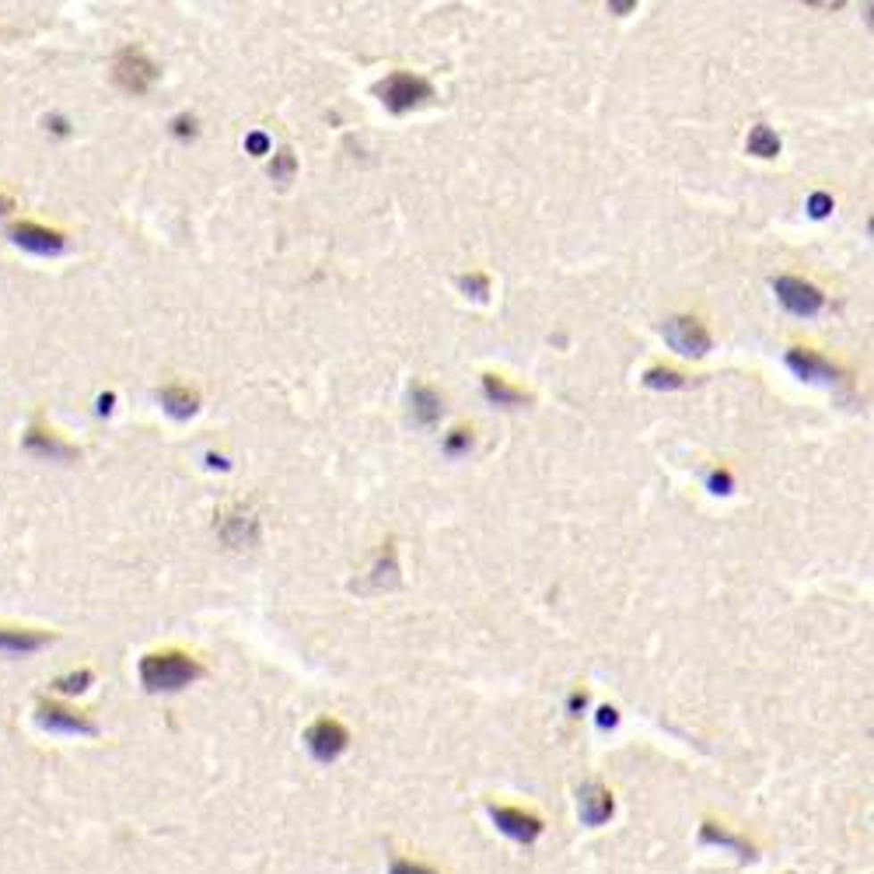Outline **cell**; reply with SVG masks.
<instances>
[{"instance_id": "18", "label": "cell", "mask_w": 874, "mask_h": 874, "mask_svg": "<svg viewBox=\"0 0 874 874\" xmlns=\"http://www.w3.org/2000/svg\"><path fill=\"white\" fill-rule=\"evenodd\" d=\"M399 581V567H395V549H392V542H385V549L378 553L375 567H371V578H368V587H392V584Z\"/></svg>"}, {"instance_id": "10", "label": "cell", "mask_w": 874, "mask_h": 874, "mask_svg": "<svg viewBox=\"0 0 874 874\" xmlns=\"http://www.w3.org/2000/svg\"><path fill=\"white\" fill-rule=\"evenodd\" d=\"M11 242L29 252H39V255H49V252L63 249V235L53 231V228H42V224H36V221H21V224H14V228H11Z\"/></svg>"}, {"instance_id": "4", "label": "cell", "mask_w": 874, "mask_h": 874, "mask_svg": "<svg viewBox=\"0 0 874 874\" xmlns=\"http://www.w3.org/2000/svg\"><path fill=\"white\" fill-rule=\"evenodd\" d=\"M773 291L780 297V304L791 312V315H801V319H812L822 312L826 304V294L819 291L815 284L801 280V277H777L773 280Z\"/></svg>"}, {"instance_id": "23", "label": "cell", "mask_w": 874, "mask_h": 874, "mask_svg": "<svg viewBox=\"0 0 874 874\" xmlns=\"http://www.w3.org/2000/svg\"><path fill=\"white\" fill-rule=\"evenodd\" d=\"M60 693H84L87 686H91V671H74V675H63V678H56L53 682Z\"/></svg>"}, {"instance_id": "29", "label": "cell", "mask_w": 874, "mask_h": 874, "mask_svg": "<svg viewBox=\"0 0 874 874\" xmlns=\"http://www.w3.org/2000/svg\"><path fill=\"white\" fill-rule=\"evenodd\" d=\"M246 147H249L252 154H266V151H270V140H266L262 133H252L249 140H246Z\"/></svg>"}, {"instance_id": "1", "label": "cell", "mask_w": 874, "mask_h": 874, "mask_svg": "<svg viewBox=\"0 0 874 874\" xmlns=\"http://www.w3.org/2000/svg\"><path fill=\"white\" fill-rule=\"evenodd\" d=\"M204 675V665L182 651H158L140 662V682L151 693H179Z\"/></svg>"}, {"instance_id": "6", "label": "cell", "mask_w": 874, "mask_h": 874, "mask_svg": "<svg viewBox=\"0 0 874 874\" xmlns=\"http://www.w3.org/2000/svg\"><path fill=\"white\" fill-rule=\"evenodd\" d=\"M665 339L686 357H703L710 354V333L707 326L693 315H675L665 322Z\"/></svg>"}, {"instance_id": "32", "label": "cell", "mask_w": 874, "mask_h": 874, "mask_svg": "<svg viewBox=\"0 0 874 874\" xmlns=\"http://www.w3.org/2000/svg\"><path fill=\"white\" fill-rule=\"evenodd\" d=\"M584 703H587V696H584V693H574V696H570V703H567V710H570V713H581Z\"/></svg>"}, {"instance_id": "14", "label": "cell", "mask_w": 874, "mask_h": 874, "mask_svg": "<svg viewBox=\"0 0 874 874\" xmlns=\"http://www.w3.org/2000/svg\"><path fill=\"white\" fill-rule=\"evenodd\" d=\"M221 536L228 545H246V542L259 539V525L252 514H242V511H228L221 514Z\"/></svg>"}, {"instance_id": "12", "label": "cell", "mask_w": 874, "mask_h": 874, "mask_svg": "<svg viewBox=\"0 0 874 874\" xmlns=\"http://www.w3.org/2000/svg\"><path fill=\"white\" fill-rule=\"evenodd\" d=\"M700 843L703 846H720V850H731L735 857H742V861H755L759 853H755V846H752L745 836L738 833H728L724 826H717V822H703L700 826Z\"/></svg>"}, {"instance_id": "22", "label": "cell", "mask_w": 874, "mask_h": 874, "mask_svg": "<svg viewBox=\"0 0 874 874\" xmlns=\"http://www.w3.org/2000/svg\"><path fill=\"white\" fill-rule=\"evenodd\" d=\"M458 287L465 294H472L476 301H487V294H490V280L483 277V273H469V277H462L458 280Z\"/></svg>"}, {"instance_id": "30", "label": "cell", "mask_w": 874, "mask_h": 874, "mask_svg": "<svg viewBox=\"0 0 874 874\" xmlns=\"http://www.w3.org/2000/svg\"><path fill=\"white\" fill-rule=\"evenodd\" d=\"M175 133H179V137H186V133L193 137V133H196V120H193V116H179V120H175Z\"/></svg>"}, {"instance_id": "8", "label": "cell", "mask_w": 874, "mask_h": 874, "mask_svg": "<svg viewBox=\"0 0 874 874\" xmlns=\"http://www.w3.org/2000/svg\"><path fill=\"white\" fill-rule=\"evenodd\" d=\"M36 720L46 731H60V735H95L98 731L91 717H84L71 707H60V703H39Z\"/></svg>"}, {"instance_id": "25", "label": "cell", "mask_w": 874, "mask_h": 874, "mask_svg": "<svg viewBox=\"0 0 874 874\" xmlns=\"http://www.w3.org/2000/svg\"><path fill=\"white\" fill-rule=\"evenodd\" d=\"M469 445H472V434L458 427V430H452V434H448V441H445V452H448V455H462V452H465Z\"/></svg>"}, {"instance_id": "24", "label": "cell", "mask_w": 874, "mask_h": 874, "mask_svg": "<svg viewBox=\"0 0 874 874\" xmlns=\"http://www.w3.org/2000/svg\"><path fill=\"white\" fill-rule=\"evenodd\" d=\"M270 175H273L277 182H287V179H291V175H294V154H291V151H280V154L273 158Z\"/></svg>"}, {"instance_id": "26", "label": "cell", "mask_w": 874, "mask_h": 874, "mask_svg": "<svg viewBox=\"0 0 874 874\" xmlns=\"http://www.w3.org/2000/svg\"><path fill=\"white\" fill-rule=\"evenodd\" d=\"M710 490L713 494H731V472H724V469L710 472Z\"/></svg>"}, {"instance_id": "33", "label": "cell", "mask_w": 874, "mask_h": 874, "mask_svg": "<svg viewBox=\"0 0 874 874\" xmlns=\"http://www.w3.org/2000/svg\"><path fill=\"white\" fill-rule=\"evenodd\" d=\"M7 207H11V200H7V196H0V213H4Z\"/></svg>"}, {"instance_id": "21", "label": "cell", "mask_w": 874, "mask_h": 874, "mask_svg": "<svg viewBox=\"0 0 874 874\" xmlns=\"http://www.w3.org/2000/svg\"><path fill=\"white\" fill-rule=\"evenodd\" d=\"M644 385H647V388H682V385H686V375H678L675 368H662V364H658V368H647V371H644Z\"/></svg>"}, {"instance_id": "19", "label": "cell", "mask_w": 874, "mask_h": 874, "mask_svg": "<svg viewBox=\"0 0 874 874\" xmlns=\"http://www.w3.org/2000/svg\"><path fill=\"white\" fill-rule=\"evenodd\" d=\"M25 445H29L32 452L49 455V458H71V455H74V448H71V445H63L56 434H46V430H32V434L25 437Z\"/></svg>"}, {"instance_id": "31", "label": "cell", "mask_w": 874, "mask_h": 874, "mask_svg": "<svg viewBox=\"0 0 874 874\" xmlns=\"http://www.w3.org/2000/svg\"><path fill=\"white\" fill-rule=\"evenodd\" d=\"M616 720H620V717H616V710L612 707L598 710V728H602V731H605V728H616Z\"/></svg>"}, {"instance_id": "7", "label": "cell", "mask_w": 874, "mask_h": 874, "mask_svg": "<svg viewBox=\"0 0 874 874\" xmlns=\"http://www.w3.org/2000/svg\"><path fill=\"white\" fill-rule=\"evenodd\" d=\"M490 819L504 836H511L514 843H536L542 836V819L529 815L521 808H504V804H490Z\"/></svg>"}, {"instance_id": "11", "label": "cell", "mask_w": 874, "mask_h": 874, "mask_svg": "<svg viewBox=\"0 0 874 874\" xmlns=\"http://www.w3.org/2000/svg\"><path fill=\"white\" fill-rule=\"evenodd\" d=\"M787 368L797 378H804V381H836L839 378V368H836L833 361H826L822 354L804 350V346L787 350Z\"/></svg>"}, {"instance_id": "3", "label": "cell", "mask_w": 874, "mask_h": 874, "mask_svg": "<svg viewBox=\"0 0 874 874\" xmlns=\"http://www.w3.org/2000/svg\"><path fill=\"white\" fill-rule=\"evenodd\" d=\"M112 81L120 84L123 91H129V95H144L151 84L158 81V67H154V60L144 49L126 46L123 53L116 56V63H112Z\"/></svg>"}, {"instance_id": "17", "label": "cell", "mask_w": 874, "mask_h": 874, "mask_svg": "<svg viewBox=\"0 0 874 874\" xmlns=\"http://www.w3.org/2000/svg\"><path fill=\"white\" fill-rule=\"evenodd\" d=\"M483 392H487V399H494L497 406H521V403H529V392H525V388H514L507 378H500V375H483Z\"/></svg>"}, {"instance_id": "5", "label": "cell", "mask_w": 874, "mask_h": 874, "mask_svg": "<svg viewBox=\"0 0 874 874\" xmlns=\"http://www.w3.org/2000/svg\"><path fill=\"white\" fill-rule=\"evenodd\" d=\"M304 745H308V752H312L319 762H333V759H339V755L346 752V745H350V731H346L339 720H333V717H319V720L304 731Z\"/></svg>"}, {"instance_id": "13", "label": "cell", "mask_w": 874, "mask_h": 874, "mask_svg": "<svg viewBox=\"0 0 874 874\" xmlns=\"http://www.w3.org/2000/svg\"><path fill=\"white\" fill-rule=\"evenodd\" d=\"M53 637L49 633H39V629H14V626H0V651L7 654H32L46 647Z\"/></svg>"}, {"instance_id": "9", "label": "cell", "mask_w": 874, "mask_h": 874, "mask_svg": "<svg viewBox=\"0 0 874 874\" xmlns=\"http://www.w3.org/2000/svg\"><path fill=\"white\" fill-rule=\"evenodd\" d=\"M612 812H616V801H612V794L605 791L602 784H595V780L581 784V791H578V815H581L584 826L598 829V826H605L612 819Z\"/></svg>"}, {"instance_id": "2", "label": "cell", "mask_w": 874, "mask_h": 874, "mask_svg": "<svg viewBox=\"0 0 874 874\" xmlns=\"http://www.w3.org/2000/svg\"><path fill=\"white\" fill-rule=\"evenodd\" d=\"M375 98L388 112L403 116V112L423 105L427 98H434V84L427 81V78H420V74H410V71H395L385 81L375 84Z\"/></svg>"}, {"instance_id": "27", "label": "cell", "mask_w": 874, "mask_h": 874, "mask_svg": "<svg viewBox=\"0 0 874 874\" xmlns=\"http://www.w3.org/2000/svg\"><path fill=\"white\" fill-rule=\"evenodd\" d=\"M388 874H437V871H430L423 864H413V861H392Z\"/></svg>"}, {"instance_id": "15", "label": "cell", "mask_w": 874, "mask_h": 874, "mask_svg": "<svg viewBox=\"0 0 874 874\" xmlns=\"http://www.w3.org/2000/svg\"><path fill=\"white\" fill-rule=\"evenodd\" d=\"M158 399H162V406H165L175 420H189L196 410H200V395L189 392V388H182V385H168V388H162Z\"/></svg>"}, {"instance_id": "20", "label": "cell", "mask_w": 874, "mask_h": 874, "mask_svg": "<svg viewBox=\"0 0 874 874\" xmlns=\"http://www.w3.org/2000/svg\"><path fill=\"white\" fill-rule=\"evenodd\" d=\"M749 154L755 158H777L780 154V137L770 129V126H752L749 133Z\"/></svg>"}, {"instance_id": "28", "label": "cell", "mask_w": 874, "mask_h": 874, "mask_svg": "<svg viewBox=\"0 0 874 874\" xmlns=\"http://www.w3.org/2000/svg\"><path fill=\"white\" fill-rule=\"evenodd\" d=\"M808 210H812V217H826V213L833 210V200H829L826 193H815V196L808 200Z\"/></svg>"}, {"instance_id": "16", "label": "cell", "mask_w": 874, "mask_h": 874, "mask_svg": "<svg viewBox=\"0 0 874 874\" xmlns=\"http://www.w3.org/2000/svg\"><path fill=\"white\" fill-rule=\"evenodd\" d=\"M410 403H413V420L423 427H434L441 420V395L427 385H413L410 388Z\"/></svg>"}]
</instances>
